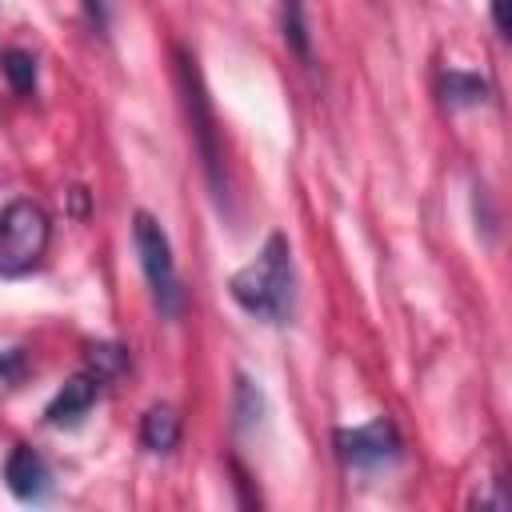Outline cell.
Wrapping results in <instances>:
<instances>
[{
    "label": "cell",
    "instance_id": "277c9868",
    "mask_svg": "<svg viewBox=\"0 0 512 512\" xmlns=\"http://www.w3.org/2000/svg\"><path fill=\"white\" fill-rule=\"evenodd\" d=\"M132 244H136V256H140V268H144V280L152 288V300L164 316H180L184 308V288H180V276H176V260H172V244H168V232L160 228V220L152 212H136L132 216Z\"/></svg>",
    "mask_w": 512,
    "mask_h": 512
},
{
    "label": "cell",
    "instance_id": "8992f818",
    "mask_svg": "<svg viewBox=\"0 0 512 512\" xmlns=\"http://www.w3.org/2000/svg\"><path fill=\"white\" fill-rule=\"evenodd\" d=\"M4 484L20 504H40L52 496V472H48L44 456L28 444H16L4 456Z\"/></svg>",
    "mask_w": 512,
    "mask_h": 512
},
{
    "label": "cell",
    "instance_id": "5b68a950",
    "mask_svg": "<svg viewBox=\"0 0 512 512\" xmlns=\"http://www.w3.org/2000/svg\"><path fill=\"white\" fill-rule=\"evenodd\" d=\"M336 452L348 468L376 472V468H388L404 456V440H400V432L388 416H376L360 428H340L336 432Z\"/></svg>",
    "mask_w": 512,
    "mask_h": 512
},
{
    "label": "cell",
    "instance_id": "3957f363",
    "mask_svg": "<svg viewBox=\"0 0 512 512\" xmlns=\"http://www.w3.org/2000/svg\"><path fill=\"white\" fill-rule=\"evenodd\" d=\"M52 240V220L36 200H12L0 212V276L32 272Z\"/></svg>",
    "mask_w": 512,
    "mask_h": 512
},
{
    "label": "cell",
    "instance_id": "ba28073f",
    "mask_svg": "<svg viewBox=\"0 0 512 512\" xmlns=\"http://www.w3.org/2000/svg\"><path fill=\"white\" fill-rule=\"evenodd\" d=\"M140 444L148 452H172L180 444V416L168 404H152L140 420Z\"/></svg>",
    "mask_w": 512,
    "mask_h": 512
},
{
    "label": "cell",
    "instance_id": "52a82bcc",
    "mask_svg": "<svg viewBox=\"0 0 512 512\" xmlns=\"http://www.w3.org/2000/svg\"><path fill=\"white\" fill-rule=\"evenodd\" d=\"M96 396H100V380H96L92 372H80V376H72V380L48 400L44 420H48L52 428H80L84 416L92 412Z\"/></svg>",
    "mask_w": 512,
    "mask_h": 512
},
{
    "label": "cell",
    "instance_id": "5bb4252c",
    "mask_svg": "<svg viewBox=\"0 0 512 512\" xmlns=\"http://www.w3.org/2000/svg\"><path fill=\"white\" fill-rule=\"evenodd\" d=\"M84 12H88V24L96 32H108V0H80Z\"/></svg>",
    "mask_w": 512,
    "mask_h": 512
},
{
    "label": "cell",
    "instance_id": "9c48e42d",
    "mask_svg": "<svg viewBox=\"0 0 512 512\" xmlns=\"http://www.w3.org/2000/svg\"><path fill=\"white\" fill-rule=\"evenodd\" d=\"M440 96H444L448 108H476V104H484V100L492 96V88H488V80L476 76V72L448 68L444 80H440Z\"/></svg>",
    "mask_w": 512,
    "mask_h": 512
},
{
    "label": "cell",
    "instance_id": "7c38bea8",
    "mask_svg": "<svg viewBox=\"0 0 512 512\" xmlns=\"http://www.w3.org/2000/svg\"><path fill=\"white\" fill-rule=\"evenodd\" d=\"M280 28H284V44L300 60H308L312 40H308V20H304V0H280Z\"/></svg>",
    "mask_w": 512,
    "mask_h": 512
},
{
    "label": "cell",
    "instance_id": "7a4b0ae2",
    "mask_svg": "<svg viewBox=\"0 0 512 512\" xmlns=\"http://www.w3.org/2000/svg\"><path fill=\"white\" fill-rule=\"evenodd\" d=\"M176 84H180V100H184V112H188V136H192V144H196L200 168H204V176H208L212 196L220 200V196H228L224 152H220V128H216V112H212V104H208V92H204L196 56H188L184 48H176Z\"/></svg>",
    "mask_w": 512,
    "mask_h": 512
},
{
    "label": "cell",
    "instance_id": "6da1fadb",
    "mask_svg": "<svg viewBox=\"0 0 512 512\" xmlns=\"http://www.w3.org/2000/svg\"><path fill=\"white\" fill-rule=\"evenodd\" d=\"M232 300L268 324H284L292 316L296 304V272H292V248L284 232H272L260 248V256L252 264H244L232 280H228Z\"/></svg>",
    "mask_w": 512,
    "mask_h": 512
},
{
    "label": "cell",
    "instance_id": "30bf717a",
    "mask_svg": "<svg viewBox=\"0 0 512 512\" xmlns=\"http://www.w3.org/2000/svg\"><path fill=\"white\" fill-rule=\"evenodd\" d=\"M232 412H236V428L240 432H252L260 420H264V412H268V404H264V392H260V384L252 380V376H236V396H232Z\"/></svg>",
    "mask_w": 512,
    "mask_h": 512
},
{
    "label": "cell",
    "instance_id": "9a60e30c",
    "mask_svg": "<svg viewBox=\"0 0 512 512\" xmlns=\"http://www.w3.org/2000/svg\"><path fill=\"white\" fill-rule=\"evenodd\" d=\"M20 368H24V356H20V352H4V356H0V380H16Z\"/></svg>",
    "mask_w": 512,
    "mask_h": 512
},
{
    "label": "cell",
    "instance_id": "4fadbf2b",
    "mask_svg": "<svg viewBox=\"0 0 512 512\" xmlns=\"http://www.w3.org/2000/svg\"><path fill=\"white\" fill-rule=\"evenodd\" d=\"M88 364H92V376H96V380L116 376V372L124 368V348H120V344H96L92 356H88Z\"/></svg>",
    "mask_w": 512,
    "mask_h": 512
},
{
    "label": "cell",
    "instance_id": "2e32d148",
    "mask_svg": "<svg viewBox=\"0 0 512 512\" xmlns=\"http://www.w3.org/2000/svg\"><path fill=\"white\" fill-rule=\"evenodd\" d=\"M492 24H496V32L500 36H508V0H492Z\"/></svg>",
    "mask_w": 512,
    "mask_h": 512
},
{
    "label": "cell",
    "instance_id": "8fae6325",
    "mask_svg": "<svg viewBox=\"0 0 512 512\" xmlns=\"http://www.w3.org/2000/svg\"><path fill=\"white\" fill-rule=\"evenodd\" d=\"M0 72H4V80L16 96L36 92V56L28 48H4L0 52Z\"/></svg>",
    "mask_w": 512,
    "mask_h": 512
}]
</instances>
